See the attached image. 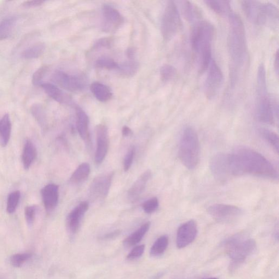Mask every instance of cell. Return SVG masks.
Masks as SVG:
<instances>
[{"label": "cell", "instance_id": "cell-3", "mask_svg": "<svg viewBox=\"0 0 279 279\" xmlns=\"http://www.w3.org/2000/svg\"><path fill=\"white\" fill-rule=\"evenodd\" d=\"M241 5L249 20L259 26L276 27L278 24L279 10L270 2L243 1Z\"/></svg>", "mask_w": 279, "mask_h": 279}, {"label": "cell", "instance_id": "cell-15", "mask_svg": "<svg viewBox=\"0 0 279 279\" xmlns=\"http://www.w3.org/2000/svg\"><path fill=\"white\" fill-rule=\"evenodd\" d=\"M197 234V226L193 220L182 224L178 229L176 244L179 249L184 248L193 242Z\"/></svg>", "mask_w": 279, "mask_h": 279}, {"label": "cell", "instance_id": "cell-29", "mask_svg": "<svg viewBox=\"0 0 279 279\" xmlns=\"http://www.w3.org/2000/svg\"><path fill=\"white\" fill-rule=\"evenodd\" d=\"M45 50V44L43 43H38L22 51L21 57L26 60L37 59L44 54Z\"/></svg>", "mask_w": 279, "mask_h": 279}, {"label": "cell", "instance_id": "cell-36", "mask_svg": "<svg viewBox=\"0 0 279 279\" xmlns=\"http://www.w3.org/2000/svg\"><path fill=\"white\" fill-rule=\"evenodd\" d=\"M262 136L268 142L271 146L279 152V137L277 134L268 130H262L261 131Z\"/></svg>", "mask_w": 279, "mask_h": 279}, {"label": "cell", "instance_id": "cell-24", "mask_svg": "<svg viewBox=\"0 0 279 279\" xmlns=\"http://www.w3.org/2000/svg\"><path fill=\"white\" fill-rule=\"evenodd\" d=\"M91 91L97 100L101 102H106L112 97V92L106 85L95 82L91 85Z\"/></svg>", "mask_w": 279, "mask_h": 279}, {"label": "cell", "instance_id": "cell-37", "mask_svg": "<svg viewBox=\"0 0 279 279\" xmlns=\"http://www.w3.org/2000/svg\"><path fill=\"white\" fill-rule=\"evenodd\" d=\"M96 66L99 68L111 70L119 69L120 65L111 58L102 57L97 60Z\"/></svg>", "mask_w": 279, "mask_h": 279}, {"label": "cell", "instance_id": "cell-6", "mask_svg": "<svg viewBox=\"0 0 279 279\" xmlns=\"http://www.w3.org/2000/svg\"><path fill=\"white\" fill-rule=\"evenodd\" d=\"M215 28L211 23L200 20L195 23L190 34L191 48L198 57L212 53Z\"/></svg>", "mask_w": 279, "mask_h": 279}, {"label": "cell", "instance_id": "cell-2", "mask_svg": "<svg viewBox=\"0 0 279 279\" xmlns=\"http://www.w3.org/2000/svg\"><path fill=\"white\" fill-rule=\"evenodd\" d=\"M228 16L230 22L228 50L235 70L243 66L247 56L245 27L239 15L232 11Z\"/></svg>", "mask_w": 279, "mask_h": 279}, {"label": "cell", "instance_id": "cell-4", "mask_svg": "<svg viewBox=\"0 0 279 279\" xmlns=\"http://www.w3.org/2000/svg\"><path fill=\"white\" fill-rule=\"evenodd\" d=\"M179 156L183 164L188 169H194L200 160V143L198 136L193 128L184 130L180 141Z\"/></svg>", "mask_w": 279, "mask_h": 279}, {"label": "cell", "instance_id": "cell-44", "mask_svg": "<svg viewBox=\"0 0 279 279\" xmlns=\"http://www.w3.org/2000/svg\"><path fill=\"white\" fill-rule=\"evenodd\" d=\"M112 43L111 39L108 38H102L98 40L95 46L97 48L101 47L109 48L111 46Z\"/></svg>", "mask_w": 279, "mask_h": 279}, {"label": "cell", "instance_id": "cell-33", "mask_svg": "<svg viewBox=\"0 0 279 279\" xmlns=\"http://www.w3.org/2000/svg\"><path fill=\"white\" fill-rule=\"evenodd\" d=\"M177 74L176 69L170 65H164L160 69V78L164 83L168 82L174 79Z\"/></svg>", "mask_w": 279, "mask_h": 279}, {"label": "cell", "instance_id": "cell-35", "mask_svg": "<svg viewBox=\"0 0 279 279\" xmlns=\"http://www.w3.org/2000/svg\"><path fill=\"white\" fill-rule=\"evenodd\" d=\"M20 192L16 190L9 194L7 202V212L9 214H12L15 211L20 199Z\"/></svg>", "mask_w": 279, "mask_h": 279}, {"label": "cell", "instance_id": "cell-48", "mask_svg": "<svg viewBox=\"0 0 279 279\" xmlns=\"http://www.w3.org/2000/svg\"><path fill=\"white\" fill-rule=\"evenodd\" d=\"M122 135L124 137H130L133 135V132L129 127L124 126L122 129Z\"/></svg>", "mask_w": 279, "mask_h": 279}, {"label": "cell", "instance_id": "cell-28", "mask_svg": "<svg viewBox=\"0 0 279 279\" xmlns=\"http://www.w3.org/2000/svg\"><path fill=\"white\" fill-rule=\"evenodd\" d=\"M150 224L149 222L144 224L140 228L128 237L124 241V246L131 247L136 245L141 241L143 237L149 229Z\"/></svg>", "mask_w": 279, "mask_h": 279}, {"label": "cell", "instance_id": "cell-32", "mask_svg": "<svg viewBox=\"0 0 279 279\" xmlns=\"http://www.w3.org/2000/svg\"><path fill=\"white\" fill-rule=\"evenodd\" d=\"M120 71L127 77H132L136 74L138 69V64L135 60H130L119 66Z\"/></svg>", "mask_w": 279, "mask_h": 279}, {"label": "cell", "instance_id": "cell-40", "mask_svg": "<svg viewBox=\"0 0 279 279\" xmlns=\"http://www.w3.org/2000/svg\"><path fill=\"white\" fill-rule=\"evenodd\" d=\"M159 207V201L156 197H153L143 203L142 208L145 213L150 214L157 210Z\"/></svg>", "mask_w": 279, "mask_h": 279}, {"label": "cell", "instance_id": "cell-30", "mask_svg": "<svg viewBox=\"0 0 279 279\" xmlns=\"http://www.w3.org/2000/svg\"><path fill=\"white\" fill-rule=\"evenodd\" d=\"M168 245V238L167 236L160 237L150 248V255L152 257H159L163 254Z\"/></svg>", "mask_w": 279, "mask_h": 279}, {"label": "cell", "instance_id": "cell-13", "mask_svg": "<svg viewBox=\"0 0 279 279\" xmlns=\"http://www.w3.org/2000/svg\"><path fill=\"white\" fill-rule=\"evenodd\" d=\"M114 173L102 174L96 177L93 181L90 188V196L94 200H103L109 193Z\"/></svg>", "mask_w": 279, "mask_h": 279}, {"label": "cell", "instance_id": "cell-46", "mask_svg": "<svg viewBox=\"0 0 279 279\" xmlns=\"http://www.w3.org/2000/svg\"><path fill=\"white\" fill-rule=\"evenodd\" d=\"M121 234L120 230H116L110 233L104 235L101 239L104 240H113Z\"/></svg>", "mask_w": 279, "mask_h": 279}, {"label": "cell", "instance_id": "cell-14", "mask_svg": "<svg viewBox=\"0 0 279 279\" xmlns=\"http://www.w3.org/2000/svg\"><path fill=\"white\" fill-rule=\"evenodd\" d=\"M103 21V30L106 32L115 31L123 24L124 17L112 5L104 4L102 7Z\"/></svg>", "mask_w": 279, "mask_h": 279}, {"label": "cell", "instance_id": "cell-19", "mask_svg": "<svg viewBox=\"0 0 279 279\" xmlns=\"http://www.w3.org/2000/svg\"><path fill=\"white\" fill-rule=\"evenodd\" d=\"M151 171H145L133 184L128 193V197L132 202L136 201L141 195L151 177Z\"/></svg>", "mask_w": 279, "mask_h": 279}, {"label": "cell", "instance_id": "cell-26", "mask_svg": "<svg viewBox=\"0 0 279 279\" xmlns=\"http://www.w3.org/2000/svg\"><path fill=\"white\" fill-rule=\"evenodd\" d=\"M17 20H18L17 17L12 16L5 17L0 22V40L6 39L11 36Z\"/></svg>", "mask_w": 279, "mask_h": 279}, {"label": "cell", "instance_id": "cell-5", "mask_svg": "<svg viewBox=\"0 0 279 279\" xmlns=\"http://www.w3.org/2000/svg\"><path fill=\"white\" fill-rule=\"evenodd\" d=\"M224 244L232 261V269L243 263L257 249V243L254 240L241 234L229 238Z\"/></svg>", "mask_w": 279, "mask_h": 279}, {"label": "cell", "instance_id": "cell-17", "mask_svg": "<svg viewBox=\"0 0 279 279\" xmlns=\"http://www.w3.org/2000/svg\"><path fill=\"white\" fill-rule=\"evenodd\" d=\"M89 202H81L69 213L67 218V226L68 230L72 234H75L78 231L81 220L84 215L88 210Z\"/></svg>", "mask_w": 279, "mask_h": 279}, {"label": "cell", "instance_id": "cell-49", "mask_svg": "<svg viewBox=\"0 0 279 279\" xmlns=\"http://www.w3.org/2000/svg\"><path fill=\"white\" fill-rule=\"evenodd\" d=\"M279 52L277 51L275 60V67L277 75L279 74Z\"/></svg>", "mask_w": 279, "mask_h": 279}, {"label": "cell", "instance_id": "cell-20", "mask_svg": "<svg viewBox=\"0 0 279 279\" xmlns=\"http://www.w3.org/2000/svg\"><path fill=\"white\" fill-rule=\"evenodd\" d=\"M181 2L182 13L186 20L193 24L201 20V10L197 5L188 1Z\"/></svg>", "mask_w": 279, "mask_h": 279}, {"label": "cell", "instance_id": "cell-12", "mask_svg": "<svg viewBox=\"0 0 279 279\" xmlns=\"http://www.w3.org/2000/svg\"><path fill=\"white\" fill-rule=\"evenodd\" d=\"M209 166L213 176L219 181H225L232 176L229 154L219 153L214 155Z\"/></svg>", "mask_w": 279, "mask_h": 279}, {"label": "cell", "instance_id": "cell-7", "mask_svg": "<svg viewBox=\"0 0 279 279\" xmlns=\"http://www.w3.org/2000/svg\"><path fill=\"white\" fill-rule=\"evenodd\" d=\"M258 104L257 117L263 123L273 125L276 115L278 117V105L272 103L267 90V80L264 78L257 80Z\"/></svg>", "mask_w": 279, "mask_h": 279}, {"label": "cell", "instance_id": "cell-34", "mask_svg": "<svg viewBox=\"0 0 279 279\" xmlns=\"http://www.w3.org/2000/svg\"><path fill=\"white\" fill-rule=\"evenodd\" d=\"M31 113L40 126L44 127L46 124V115L43 107L41 105L35 104L31 108Z\"/></svg>", "mask_w": 279, "mask_h": 279}, {"label": "cell", "instance_id": "cell-22", "mask_svg": "<svg viewBox=\"0 0 279 279\" xmlns=\"http://www.w3.org/2000/svg\"><path fill=\"white\" fill-rule=\"evenodd\" d=\"M37 150L34 145L30 140H26L22 153V161L25 170L31 167L36 159Z\"/></svg>", "mask_w": 279, "mask_h": 279}, {"label": "cell", "instance_id": "cell-43", "mask_svg": "<svg viewBox=\"0 0 279 279\" xmlns=\"http://www.w3.org/2000/svg\"><path fill=\"white\" fill-rule=\"evenodd\" d=\"M144 245H140L135 247L133 249L130 253L128 255L127 259L129 260H133L141 257L144 253Z\"/></svg>", "mask_w": 279, "mask_h": 279}, {"label": "cell", "instance_id": "cell-27", "mask_svg": "<svg viewBox=\"0 0 279 279\" xmlns=\"http://www.w3.org/2000/svg\"><path fill=\"white\" fill-rule=\"evenodd\" d=\"M205 3L214 13L220 16L229 15L232 11L230 2L229 1L208 0Z\"/></svg>", "mask_w": 279, "mask_h": 279}, {"label": "cell", "instance_id": "cell-21", "mask_svg": "<svg viewBox=\"0 0 279 279\" xmlns=\"http://www.w3.org/2000/svg\"><path fill=\"white\" fill-rule=\"evenodd\" d=\"M77 126L80 137L86 141L89 139V119L88 116L79 108H77Z\"/></svg>", "mask_w": 279, "mask_h": 279}, {"label": "cell", "instance_id": "cell-39", "mask_svg": "<svg viewBox=\"0 0 279 279\" xmlns=\"http://www.w3.org/2000/svg\"><path fill=\"white\" fill-rule=\"evenodd\" d=\"M48 67L44 65L39 68L34 73L32 76V82L34 86H39L42 84V80L48 71Z\"/></svg>", "mask_w": 279, "mask_h": 279}, {"label": "cell", "instance_id": "cell-41", "mask_svg": "<svg viewBox=\"0 0 279 279\" xmlns=\"http://www.w3.org/2000/svg\"><path fill=\"white\" fill-rule=\"evenodd\" d=\"M37 207L36 205L29 206L25 208V216L27 224L31 226L34 221Z\"/></svg>", "mask_w": 279, "mask_h": 279}, {"label": "cell", "instance_id": "cell-38", "mask_svg": "<svg viewBox=\"0 0 279 279\" xmlns=\"http://www.w3.org/2000/svg\"><path fill=\"white\" fill-rule=\"evenodd\" d=\"M31 254L28 253L17 254L11 256L10 258V263L14 267H20L25 262L31 258Z\"/></svg>", "mask_w": 279, "mask_h": 279}, {"label": "cell", "instance_id": "cell-51", "mask_svg": "<svg viewBox=\"0 0 279 279\" xmlns=\"http://www.w3.org/2000/svg\"><path fill=\"white\" fill-rule=\"evenodd\" d=\"M218 279L216 278H208V279Z\"/></svg>", "mask_w": 279, "mask_h": 279}, {"label": "cell", "instance_id": "cell-45", "mask_svg": "<svg viewBox=\"0 0 279 279\" xmlns=\"http://www.w3.org/2000/svg\"><path fill=\"white\" fill-rule=\"evenodd\" d=\"M44 2L43 1H27L21 4L25 8L36 7L41 5Z\"/></svg>", "mask_w": 279, "mask_h": 279}, {"label": "cell", "instance_id": "cell-8", "mask_svg": "<svg viewBox=\"0 0 279 279\" xmlns=\"http://www.w3.org/2000/svg\"><path fill=\"white\" fill-rule=\"evenodd\" d=\"M182 26L177 5L174 1H168L166 5L161 23V32L163 39L168 41L179 32Z\"/></svg>", "mask_w": 279, "mask_h": 279}, {"label": "cell", "instance_id": "cell-16", "mask_svg": "<svg viewBox=\"0 0 279 279\" xmlns=\"http://www.w3.org/2000/svg\"><path fill=\"white\" fill-rule=\"evenodd\" d=\"M97 148L95 153V162L100 164L106 158L109 148V136L107 127L103 125L96 127Z\"/></svg>", "mask_w": 279, "mask_h": 279}, {"label": "cell", "instance_id": "cell-18", "mask_svg": "<svg viewBox=\"0 0 279 279\" xmlns=\"http://www.w3.org/2000/svg\"><path fill=\"white\" fill-rule=\"evenodd\" d=\"M41 195L46 210L53 211L59 201V186L55 184H49L41 190Z\"/></svg>", "mask_w": 279, "mask_h": 279}, {"label": "cell", "instance_id": "cell-25", "mask_svg": "<svg viewBox=\"0 0 279 279\" xmlns=\"http://www.w3.org/2000/svg\"><path fill=\"white\" fill-rule=\"evenodd\" d=\"M40 86L52 100L60 103H65L69 101L67 96L56 85L50 83H42Z\"/></svg>", "mask_w": 279, "mask_h": 279}, {"label": "cell", "instance_id": "cell-10", "mask_svg": "<svg viewBox=\"0 0 279 279\" xmlns=\"http://www.w3.org/2000/svg\"><path fill=\"white\" fill-rule=\"evenodd\" d=\"M52 80L58 86L67 91L73 92L83 90L86 81L82 76L71 75L61 71H56L52 75Z\"/></svg>", "mask_w": 279, "mask_h": 279}, {"label": "cell", "instance_id": "cell-9", "mask_svg": "<svg viewBox=\"0 0 279 279\" xmlns=\"http://www.w3.org/2000/svg\"><path fill=\"white\" fill-rule=\"evenodd\" d=\"M208 69L205 84V93L208 100H211L217 96L222 88L224 75L222 69L213 59Z\"/></svg>", "mask_w": 279, "mask_h": 279}, {"label": "cell", "instance_id": "cell-42", "mask_svg": "<svg viewBox=\"0 0 279 279\" xmlns=\"http://www.w3.org/2000/svg\"><path fill=\"white\" fill-rule=\"evenodd\" d=\"M135 154L136 149L135 147H131L128 150L124 160V170L125 171H129L130 169Z\"/></svg>", "mask_w": 279, "mask_h": 279}, {"label": "cell", "instance_id": "cell-47", "mask_svg": "<svg viewBox=\"0 0 279 279\" xmlns=\"http://www.w3.org/2000/svg\"><path fill=\"white\" fill-rule=\"evenodd\" d=\"M136 54V50L134 48H130L128 49L127 51V55L130 60H135Z\"/></svg>", "mask_w": 279, "mask_h": 279}, {"label": "cell", "instance_id": "cell-50", "mask_svg": "<svg viewBox=\"0 0 279 279\" xmlns=\"http://www.w3.org/2000/svg\"><path fill=\"white\" fill-rule=\"evenodd\" d=\"M163 273H158V275H155L152 279H159L162 276H163Z\"/></svg>", "mask_w": 279, "mask_h": 279}, {"label": "cell", "instance_id": "cell-11", "mask_svg": "<svg viewBox=\"0 0 279 279\" xmlns=\"http://www.w3.org/2000/svg\"><path fill=\"white\" fill-rule=\"evenodd\" d=\"M207 212L218 222L230 223L241 216L243 211L233 205L216 204L209 207Z\"/></svg>", "mask_w": 279, "mask_h": 279}, {"label": "cell", "instance_id": "cell-1", "mask_svg": "<svg viewBox=\"0 0 279 279\" xmlns=\"http://www.w3.org/2000/svg\"><path fill=\"white\" fill-rule=\"evenodd\" d=\"M229 158L232 176L251 174L272 179L278 178V172L271 162L251 149L238 148L229 154Z\"/></svg>", "mask_w": 279, "mask_h": 279}, {"label": "cell", "instance_id": "cell-23", "mask_svg": "<svg viewBox=\"0 0 279 279\" xmlns=\"http://www.w3.org/2000/svg\"><path fill=\"white\" fill-rule=\"evenodd\" d=\"M11 132V122L9 114L4 115L0 120V143L2 147L8 144Z\"/></svg>", "mask_w": 279, "mask_h": 279}, {"label": "cell", "instance_id": "cell-31", "mask_svg": "<svg viewBox=\"0 0 279 279\" xmlns=\"http://www.w3.org/2000/svg\"><path fill=\"white\" fill-rule=\"evenodd\" d=\"M90 173V166L88 163L81 164L73 172L71 177V182L73 183H79L86 180Z\"/></svg>", "mask_w": 279, "mask_h": 279}]
</instances>
